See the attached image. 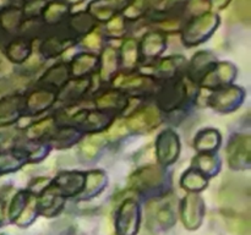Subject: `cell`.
<instances>
[{"label":"cell","instance_id":"1","mask_svg":"<svg viewBox=\"0 0 251 235\" xmlns=\"http://www.w3.org/2000/svg\"><path fill=\"white\" fill-rule=\"evenodd\" d=\"M220 24V19L213 12H205L190 20L181 32L185 46L195 47L210 38Z\"/></svg>","mask_w":251,"mask_h":235},{"label":"cell","instance_id":"2","mask_svg":"<svg viewBox=\"0 0 251 235\" xmlns=\"http://www.w3.org/2000/svg\"><path fill=\"white\" fill-rule=\"evenodd\" d=\"M166 184L163 169L157 165H146L137 169L129 179L130 188L140 193H153L161 191Z\"/></svg>","mask_w":251,"mask_h":235},{"label":"cell","instance_id":"3","mask_svg":"<svg viewBox=\"0 0 251 235\" xmlns=\"http://www.w3.org/2000/svg\"><path fill=\"white\" fill-rule=\"evenodd\" d=\"M189 98V90L183 80L173 78L164 85L157 97L159 109L163 112H173L185 104Z\"/></svg>","mask_w":251,"mask_h":235},{"label":"cell","instance_id":"4","mask_svg":"<svg viewBox=\"0 0 251 235\" xmlns=\"http://www.w3.org/2000/svg\"><path fill=\"white\" fill-rule=\"evenodd\" d=\"M228 164L234 170H244L251 165V139L249 135H234L228 142Z\"/></svg>","mask_w":251,"mask_h":235},{"label":"cell","instance_id":"5","mask_svg":"<svg viewBox=\"0 0 251 235\" xmlns=\"http://www.w3.org/2000/svg\"><path fill=\"white\" fill-rule=\"evenodd\" d=\"M71 126L75 127L78 131L100 132L102 130L108 129L112 125L113 119L109 114L102 112V110H90L83 109L76 113L70 119Z\"/></svg>","mask_w":251,"mask_h":235},{"label":"cell","instance_id":"6","mask_svg":"<svg viewBox=\"0 0 251 235\" xmlns=\"http://www.w3.org/2000/svg\"><path fill=\"white\" fill-rule=\"evenodd\" d=\"M140 227V207L136 201L127 198L117 212L115 230L118 235H136Z\"/></svg>","mask_w":251,"mask_h":235},{"label":"cell","instance_id":"7","mask_svg":"<svg viewBox=\"0 0 251 235\" xmlns=\"http://www.w3.org/2000/svg\"><path fill=\"white\" fill-rule=\"evenodd\" d=\"M244 100V91L235 86L218 88L208 99V104L221 113H230L238 109Z\"/></svg>","mask_w":251,"mask_h":235},{"label":"cell","instance_id":"8","mask_svg":"<svg viewBox=\"0 0 251 235\" xmlns=\"http://www.w3.org/2000/svg\"><path fill=\"white\" fill-rule=\"evenodd\" d=\"M161 122V113L158 112V109L152 107L140 108L125 120L127 130L135 134H146L152 131Z\"/></svg>","mask_w":251,"mask_h":235},{"label":"cell","instance_id":"9","mask_svg":"<svg viewBox=\"0 0 251 235\" xmlns=\"http://www.w3.org/2000/svg\"><path fill=\"white\" fill-rule=\"evenodd\" d=\"M156 152L161 165L168 166L173 164L180 153V142L178 135L171 129L161 132L156 142Z\"/></svg>","mask_w":251,"mask_h":235},{"label":"cell","instance_id":"10","mask_svg":"<svg viewBox=\"0 0 251 235\" xmlns=\"http://www.w3.org/2000/svg\"><path fill=\"white\" fill-rule=\"evenodd\" d=\"M203 206L202 198L196 193H189L184 197L180 205L181 222L185 225L186 229L196 230L201 225L203 220Z\"/></svg>","mask_w":251,"mask_h":235},{"label":"cell","instance_id":"11","mask_svg":"<svg viewBox=\"0 0 251 235\" xmlns=\"http://www.w3.org/2000/svg\"><path fill=\"white\" fill-rule=\"evenodd\" d=\"M235 75L237 70L234 65L230 63H217L201 78L200 83L202 87L216 91L229 85L234 80Z\"/></svg>","mask_w":251,"mask_h":235},{"label":"cell","instance_id":"12","mask_svg":"<svg viewBox=\"0 0 251 235\" xmlns=\"http://www.w3.org/2000/svg\"><path fill=\"white\" fill-rule=\"evenodd\" d=\"M64 202V196L56 190L55 186L49 185L46 190L42 191L39 197L36 198L37 212L44 217H54L63 210Z\"/></svg>","mask_w":251,"mask_h":235},{"label":"cell","instance_id":"13","mask_svg":"<svg viewBox=\"0 0 251 235\" xmlns=\"http://www.w3.org/2000/svg\"><path fill=\"white\" fill-rule=\"evenodd\" d=\"M53 186L64 197L77 196L85 188V174L81 171H63L56 176Z\"/></svg>","mask_w":251,"mask_h":235},{"label":"cell","instance_id":"14","mask_svg":"<svg viewBox=\"0 0 251 235\" xmlns=\"http://www.w3.org/2000/svg\"><path fill=\"white\" fill-rule=\"evenodd\" d=\"M56 99V94L50 88H37L25 99V112L29 115H38L50 108Z\"/></svg>","mask_w":251,"mask_h":235},{"label":"cell","instance_id":"15","mask_svg":"<svg viewBox=\"0 0 251 235\" xmlns=\"http://www.w3.org/2000/svg\"><path fill=\"white\" fill-rule=\"evenodd\" d=\"M25 110V98L20 94L6 95L0 99V127L14 124Z\"/></svg>","mask_w":251,"mask_h":235},{"label":"cell","instance_id":"16","mask_svg":"<svg viewBox=\"0 0 251 235\" xmlns=\"http://www.w3.org/2000/svg\"><path fill=\"white\" fill-rule=\"evenodd\" d=\"M131 0H93L88 5V14L95 20L108 22L122 9L129 5Z\"/></svg>","mask_w":251,"mask_h":235},{"label":"cell","instance_id":"17","mask_svg":"<svg viewBox=\"0 0 251 235\" xmlns=\"http://www.w3.org/2000/svg\"><path fill=\"white\" fill-rule=\"evenodd\" d=\"M166 48V36L159 31H151L142 38L140 46V58L144 60H154Z\"/></svg>","mask_w":251,"mask_h":235},{"label":"cell","instance_id":"18","mask_svg":"<svg viewBox=\"0 0 251 235\" xmlns=\"http://www.w3.org/2000/svg\"><path fill=\"white\" fill-rule=\"evenodd\" d=\"M115 87L125 90L131 94H149L152 91V82L142 75H120L114 80Z\"/></svg>","mask_w":251,"mask_h":235},{"label":"cell","instance_id":"19","mask_svg":"<svg viewBox=\"0 0 251 235\" xmlns=\"http://www.w3.org/2000/svg\"><path fill=\"white\" fill-rule=\"evenodd\" d=\"M91 78L80 77V78H74V80H69L63 87L59 91V94L56 98L61 100V102L66 103H74L76 100L81 99L87 92L88 88L91 87Z\"/></svg>","mask_w":251,"mask_h":235},{"label":"cell","instance_id":"20","mask_svg":"<svg viewBox=\"0 0 251 235\" xmlns=\"http://www.w3.org/2000/svg\"><path fill=\"white\" fill-rule=\"evenodd\" d=\"M74 43H75V39H73L71 37L66 36V34H61V36L56 34V36H50L44 39L39 47V51L43 58H56Z\"/></svg>","mask_w":251,"mask_h":235},{"label":"cell","instance_id":"21","mask_svg":"<svg viewBox=\"0 0 251 235\" xmlns=\"http://www.w3.org/2000/svg\"><path fill=\"white\" fill-rule=\"evenodd\" d=\"M96 107L98 110H115V112H123L129 104V99L124 92L119 90L105 91L100 95L96 98Z\"/></svg>","mask_w":251,"mask_h":235},{"label":"cell","instance_id":"22","mask_svg":"<svg viewBox=\"0 0 251 235\" xmlns=\"http://www.w3.org/2000/svg\"><path fill=\"white\" fill-rule=\"evenodd\" d=\"M69 76H70V69H69L68 64L59 63L46 71V73L39 80V83L46 88H50V90L59 88L60 90L69 81Z\"/></svg>","mask_w":251,"mask_h":235},{"label":"cell","instance_id":"23","mask_svg":"<svg viewBox=\"0 0 251 235\" xmlns=\"http://www.w3.org/2000/svg\"><path fill=\"white\" fill-rule=\"evenodd\" d=\"M66 26H68L66 36L75 39L76 37L85 36L92 32V29L95 28V19L88 12H77L68 20Z\"/></svg>","mask_w":251,"mask_h":235},{"label":"cell","instance_id":"24","mask_svg":"<svg viewBox=\"0 0 251 235\" xmlns=\"http://www.w3.org/2000/svg\"><path fill=\"white\" fill-rule=\"evenodd\" d=\"M98 65H100V59L95 54L81 53L73 59L69 69H70V75L75 78H80L95 71Z\"/></svg>","mask_w":251,"mask_h":235},{"label":"cell","instance_id":"25","mask_svg":"<svg viewBox=\"0 0 251 235\" xmlns=\"http://www.w3.org/2000/svg\"><path fill=\"white\" fill-rule=\"evenodd\" d=\"M215 56L210 51H199L191 60L189 76L193 81H201V78L215 65Z\"/></svg>","mask_w":251,"mask_h":235},{"label":"cell","instance_id":"26","mask_svg":"<svg viewBox=\"0 0 251 235\" xmlns=\"http://www.w3.org/2000/svg\"><path fill=\"white\" fill-rule=\"evenodd\" d=\"M28 162L26 149H12L0 153V174L16 171Z\"/></svg>","mask_w":251,"mask_h":235},{"label":"cell","instance_id":"27","mask_svg":"<svg viewBox=\"0 0 251 235\" xmlns=\"http://www.w3.org/2000/svg\"><path fill=\"white\" fill-rule=\"evenodd\" d=\"M32 51V42L31 39L26 38V37H21V38L14 39L10 42L9 46L6 47V54L7 59L15 64H22L28 59Z\"/></svg>","mask_w":251,"mask_h":235},{"label":"cell","instance_id":"28","mask_svg":"<svg viewBox=\"0 0 251 235\" xmlns=\"http://www.w3.org/2000/svg\"><path fill=\"white\" fill-rule=\"evenodd\" d=\"M107 185V176L102 170H91L85 174V188L80 193L81 198L88 200L97 196Z\"/></svg>","mask_w":251,"mask_h":235},{"label":"cell","instance_id":"29","mask_svg":"<svg viewBox=\"0 0 251 235\" xmlns=\"http://www.w3.org/2000/svg\"><path fill=\"white\" fill-rule=\"evenodd\" d=\"M184 65V58L181 56H169L159 61L153 70V75L156 78L161 80H173L176 78V73Z\"/></svg>","mask_w":251,"mask_h":235},{"label":"cell","instance_id":"30","mask_svg":"<svg viewBox=\"0 0 251 235\" xmlns=\"http://www.w3.org/2000/svg\"><path fill=\"white\" fill-rule=\"evenodd\" d=\"M81 135L78 130L73 126H65L56 130L49 137V143L55 148H70L73 144L77 143Z\"/></svg>","mask_w":251,"mask_h":235},{"label":"cell","instance_id":"31","mask_svg":"<svg viewBox=\"0 0 251 235\" xmlns=\"http://www.w3.org/2000/svg\"><path fill=\"white\" fill-rule=\"evenodd\" d=\"M220 159L212 153H201L193 161V168L206 178H213L220 171Z\"/></svg>","mask_w":251,"mask_h":235},{"label":"cell","instance_id":"32","mask_svg":"<svg viewBox=\"0 0 251 235\" xmlns=\"http://www.w3.org/2000/svg\"><path fill=\"white\" fill-rule=\"evenodd\" d=\"M221 143V135L215 129H205L200 131L194 141V146L201 153H211L218 148Z\"/></svg>","mask_w":251,"mask_h":235},{"label":"cell","instance_id":"33","mask_svg":"<svg viewBox=\"0 0 251 235\" xmlns=\"http://www.w3.org/2000/svg\"><path fill=\"white\" fill-rule=\"evenodd\" d=\"M24 22V12L17 7H6L0 11V29L5 32H16Z\"/></svg>","mask_w":251,"mask_h":235},{"label":"cell","instance_id":"34","mask_svg":"<svg viewBox=\"0 0 251 235\" xmlns=\"http://www.w3.org/2000/svg\"><path fill=\"white\" fill-rule=\"evenodd\" d=\"M69 11H70L69 5L54 0L51 2H47L43 10V20L47 24H58L65 20Z\"/></svg>","mask_w":251,"mask_h":235},{"label":"cell","instance_id":"35","mask_svg":"<svg viewBox=\"0 0 251 235\" xmlns=\"http://www.w3.org/2000/svg\"><path fill=\"white\" fill-rule=\"evenodd\" d=\"M163 0H131L124 9V19L137 20L147 11H152Z\"/></svg>","mask_w":251,"mask_h":235},{"label":"cell","instance_id":"36","mask_svg":"<svg viewBox=\"0 0 251 235\" xmlns=\"http://www.w3.org/2000/svg\"><path fill=\"white\" fill-rule=\"evenodd\" d=\"M118 60L119 54L117 49L108 47L103 50L100 59V78L103 81H109L113 77L118 69Z\"/></svg>","mask_w":251,"mask_h":235},{"label":"cell","instance_id":"37","mask_svg":"<svg viewBox=\"0 0 251 235\" xmlns=\"http://www.w3.org/2000/svg\"><path fill=\"white\" fill-rule=\"evenodd\" d=\"M120 58H122V65L125 70L130 71L136 68L140 60V51L139 44L135 39H126L123 43Z\"/></svg>","mask_w":251,"mask_h":235},{"label":"cell","instance_id":"38","mask_svg":"<svg viewBox=\"0 0 251 235\" xmlns=\"http://www.w3.org/2000/svg\"><path fill=\"white\" fill-rule=\"evenodd\" d=\"M181 186L190 192H199L207 186V178L199 173L196 169L190 168L183 174L180 180Z\"/></svg>","mask_w":251,"mask_h":235},{"label":"cell","instance_id":"39","mask_svg":"<svg viewBox=\"0 0 251 235\" xmlns=\"http://www.w3.org/2000/svg\"><path fill=\"white\" fill-rule=\"evenodd\" d=\"M54 125H55V121L50 117L39 120V121L28 126V129L26 130V137L31 141H37V140L42 139L46 135L50 134L54 129Z\"/></svg>","mask_w":251,"mask_h":235},{"label":"cell","instance_id":"40","mask_svg":"<svg viewBox=\"0 0 251 235\" xmlns=\"http://www.w3.org/2000/svg\"><path fill=\"white\" fill-rule=\"evenodd\" d=\"M105 140L103 136H90L81 144V153L87 159H92L100 153L102 147L104 146Z\"/></svg>","mask_w":251,"mask_h":235},{"label":"cell","instance_id":"41","mask_svg":"<svg viewBox=\"0 0 251 235\" xmlns=\"http://www.w3.org/2000/svg\"><path fill=\"white\" fill-rule=\"evenodd\" d=\"M37 214H38V212H37L36 198L31 196L28 202H27L26 207L20 213L19 217L14 220V223H16V225H19V227H28L36 219Z\"/></svg>","mask_w":251,"mask_h":235},{"label":"cell","instance_id":"42","mask_svg":"<svg viewBox=\"0 0 251 235\" xmlns=\"http://www.w3.org/2000/svg\"><path fill=\"white\" fill-rule=\"evenodd\" d=\"M29 197H31V195H29L28 192H26V191H20V192H17L16 195L14 196L9 207V217L12 222L19 217L20 213H21L22 211H24V208L26 207Z\"/></svg>","mask_w":251,"mask_h":235},{"label":"cell","instance_id":"43","mask_svg":"<svg viewBox=\"0 0 251 235\" xmlns=\"http://www.w3.org/2000/svg\"><path fill=\"white\" fill-rule=\"evenodd\" d=\"M235 21L249 24L251 19V1L250 0H237L233 6L232 14Z\"/></svg>","mask_w":251,"mask_h":235},{"label":"cell","instance_id":"44","mask_svg":"<svg viewBox=\"0 0 251 235\" xmlns=\"http://www.w3.org/2000/svg\"><path fill=\"white\" fill-rule=\"evenodd\" d=\"M124 17L123 16H114L107 22L105 32L109 37L113 38H119L125 33V24Z\"/></svg>","mask_w":251,"mask_h":235},{"label":"cell","instance_id":"45","mask_svg":"<svg viewBox=\"0 0 251 235\" xmlns=\"http://www.w3.org/2000/svg\"><path fill=\"white\" fill-rule=\"evenodd\" d=\"M47 1L46 0H28L25 4L24 10V16L28 17V20L37 19L41 14H43V10L46 7Z\"/></svg>","mask_w":251,"mask_h":235},{"label":"cell","instance_id":"46","mask_svg":"<svg viewBox=\"0 0 251 235\" xmlns=\"http://www.w3.org/2000/svg\"><path fill=\"white\" fill-rule=\"evenodd\" d=\"M157 222L161 225L163 229H168L176 222V215H174V212L172 211L171 207H162L161 210H158L156 214Z\"/></svg>","mask_w":251,"mask_h":235},{"label":"cell","instance_id":"47","mask_svg":"<svg viewBox=\"0 0 251 235\" xmlns=\"http://www.w3.org/2000/svg\"><path fill=\"white\" fill-rule=\"evenodd\" d=\"M82 44L85 47H87V48L98 49L102 46V37H100V34L98 32H90V33L85 36Z\"/></svg>","mask_w":251,"mask_h":235},{"label":"cell","instance_id":"48","mask_svg":"<svg viewBox=\"0 0 251 235\" xmlns=\"http://www.w3.org/2000/svg\"><path fill=\"white\" fill-rule=\"evenodd\" d=\"M127 132H129V130H127L126 125H125V122H117L115 125H113L112 127L109 129V131H108V135L107 137H109L110 140H114V139H119V137L124 136V135H126Z\"/></svg>","mask_w":251,"mask_h":235},{"label":"cell","instance_id":"49","mask_svg":"<svg viewBox=\"0 0 251 235\" xmlns=\"http://www.w3.org/2000/svg\"><path fill=\"white\" fill-rule=\"evenodd\" d=\"M48 151L49 149L46 148V146H37L36 148H33L32 151H26L28 162L42 161V159L48 154Z\"/></svg>","mask_w":251,"mask_h":235},{"label":"cell","instance_id":"50","mask_svg":"<svg viewBox=\"0 0 251 235\" xmlns=\"http://www.w3.org/2000/svg\"><path fill=\"white\" fill-rule=\"evenodd\" d=\"M49 180L48 178H38V179H34L31 184H29V188L33 193H41L42 191L46 190L47 188L49 186Z\"/></svg>","mask_w":251,"mask_h":235},{"label":"cell","instance_id":"51","mask_svg":"<svg viewBox=\"0 0 251 235\" xmlns=\"http://www.w3.org/2000/svg\"><path fill=\"white\" fill-rule=\"evenodd\" d=\"M230 2V0H210V5L215 10H222Z\"/></svg>","mask_w":251,"mask_h":235},{"label":"cell","instance_id":"52","mask_svg":"<svg viewBox=\"0 0 251 235\" xmlns=\"http://www.w3.org/2000/svg\"><path fill=\"white\" fill-rule=\"evenodd\" d=\"M58 1L64 2V4L66 5H77L80 4V2H82L83 0H58Z\"/></svg>","mask_w":251,"mask_h":235},{"label":"cell","instance_id":"53","mask_svg":"<svg viewBox=\"0 0 251 235\" xmlns=\"http://www.w3.org/2000/svg\"><path fill=\"white\" fill-rule=\"evenodd\" d=\"M2 217H4V202L0 200V222H1Z\"/></svg>","mask_w":251,"mask_h":235},{"label":"cell","instance_id":"54","mask_svg":"<svg viewBox=\"0 0 251 235\" xmlns=\"http://www.w3.org/2000/svg\"><path fill=\"white\" fill-rule=\"evenodd\" d=\"M2 68H4V64H2V60L0 59V71L2 70Z\"/></svg>","mask_w":251,"mask_h":235},{"label":"cell","instance_id":"55","mask_svg":"<svg viewBox=\"0 0 251 235\" xmlns=\"http://www.w3.org/2000/svg\"><path fill=\"white\" fill-rule=\"evenodd\" d=\"M0 39H1V33H0Z\"/></svg>","mask_w":251,"mask_h":235}]
</instances>
